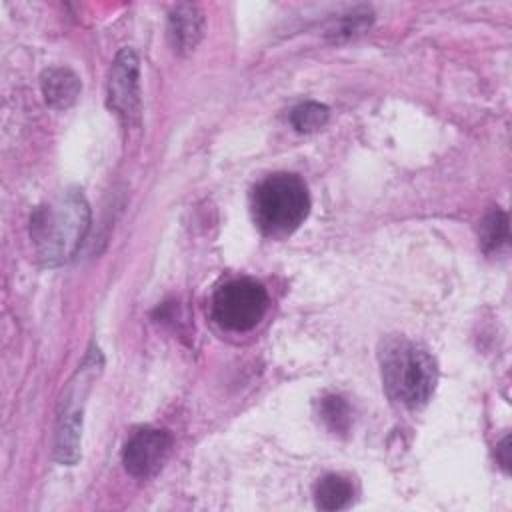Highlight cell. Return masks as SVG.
<instances>
[{"label":"cell","instance_id":"52a82bcc","mask_svg":"<svg viewBox=\"0 0 512 512\" xmlns=\"http://www.w3.org/2000/svg\"><path fill=\"white\" fill-rule=\"evenodd\" d=\"M172 448V436L160 428H140L124 446L122 462L130 476L150 478L166 462Z\"/></svg>","mask_w":512,"mask_h":512},{"label":"cell","instance_id":"9a60e30c","mask_svg":"<svg viewBox=\"0 0 512 512\" xmlns=\"http://www.w3.org/2000/svg\"><path fill=\"white\" fill-rule=\"evenodd\" d=\"M498 460L506 470L510 468V436H504V440L498 444Z\"/></svg>","mask_w":512,"mask_h":512},{"label":"cell","instance_id":"30bf717a","mask_svg":"<svg viewBox=\"0 0 512 512\" xmlns=\"http://www.w3.org/2000/svg\"><path fill=\"white\" fill-rule=\"evenodd\" d=\"M354 488L350 480L338 474H326L314 488V500L320 510H344L352 504Z\"/></svg>","mask_w":512,"mask_h":512},{"label":"cell","instance_id":"5bb4252c","mask_svg":"<svg viewBox=\"0 0 512 512\" xmlns=\"http://www.w3.org/2000/svg\"><path fill=\"white\" fill-rule=\"evenodd\" d=\"M372 22V10L366 8V6H360V8H354L352 12L344 14L338 24L330 30V36L334 40H342V38H350V36H356L360 32H364Z\"/></svg>","mask_w":512,"mask_h":512},{"label":"cell","instance_id":"8992f818","mask_svg":"<svg viewBox=\"0 0 512 512\" xmlns=\"http://www.w3.org/2000/svg\"><path fill=\"white\" fill-rule=\"evenodd\" d=\"M108 106L126 126L140 122V60L130 48H122L110 68Z\"/></svg>","mask_w":512,"mask_h":512},{"label":"cell","instance_id":"4fadbf2b","mask_svg":"<svg viewBox=\"0 0 512 512\" xmlns=\"http://www.w3.org/2000/svg\"><path fill=\"white\" fill-rule=\"evenodd\" d=\"M320 416L332 432H348L350 428V408L340 396H326L320 402Z\"/></svg>","mask_w":512,"mask_h":512},{"label":"cell","instance_id":"277c9868","mask_svg":"<svg viewBox=\"0 0 512 512\" xmlns=\"http://www.w3.org/2000/svg\"><path fill=\"white\" fill-rule=\"evenodd\" d=\"M102 368V354L98 348H90L76 376L68 384L62 398V412L58 414L56 436H54V458L60 464L72 466L80 458V438H82V408L78 400H84L90 382L98 376Z\"/></svg>","mask_w":512,"mask_h":512},{"label":"cell","instance_id":"7a4b0ae2","mask_svg":"<svg viewBox=\"0 0 512 512\" xmlns=\"http://www.w3.org/2000/svg\"><path fill=\"white\" fill-rule=\"evenodd\" d=\"M380 368L386 394L406 408L424 406L438 382L434 356L406 338H392L384 344Z\"/></svg>","mask_w":512,"mask_h":512},{"label":"cell","instance_id":"3957f363","mask_svg":"<svg viewBox=\"0 0 512 512\" xmlns=\"http://www.w3.org/2000/svg\"><path fill=\"white\" fill-rule=\"evenodd\" d=\"M308 212V188L296 174H272L254 188V222L260 232L270 238H282L292 234L306 220Z\"/></svg>","mask_w":512,"mask_h":512},{"label":"cell","instance_id":"6da1fadb","mask_svg":"<svg viewBox=\"0 0 512 512\" xmlns=\"http://www.w3.org/2000/svg\"><path fill=\"white\" fill-rule=\"evenodd\" d=\"M90 228V204L86 196L68 188L34 208L30 238L44 266H62L74 258Z\"/></svg>","mask_w":512,"mask_h":512},{"label":"cell","instance_id":"5b68a950","mask_svg":"<svg viewBox=\"0 0 512 512\" xmlns=\"http://www.w3.org/2000/svg\"><path fill=\"white\" fill-rule=\"evenodd\" d=\"M268 308L266 288L252 278H236L220 286L212 298L214 320L234 332L254 328Z\"/></svg>","mask_w":512,"mask_h":512},{"label":"cell","instance_id":"9c48e42d","mask_svg":"<svg viewBox=\"0 0 512 512\" xmlns=\"http://www.w3.org/2000/svg\"><path fill=\"white\" fill-rule=\"evenodd\" d=\"M40 88H42L44 102L50 108L62 110L76 102V98L80 96V90H82V82L70 68L54 66V68L44 70V74L40 78Z\"/></svg>","mask_w":512,"mask_h":512},{"label":"cell","instance_id":"7c38bea8","mask_svg":"<svg viewBox=\"0 0 512 512\" xmlns=\"http://www.w3.org/2000/svg\"><path fill=\"white\" fill-rule=\"evenodd\" d=\"M508 240V216L502 210H492L480 222V244L486 252L500 248Z\"/></svg>","mask_w":512,"mask_h":512},{"label":"cell","instance_id":"8fae6325","mask_svg":"<svg viewBox=\"0 0 512 512\" xmlns=\"http://www.w3.org/2000/svg\"><path fill=\"white\" fill-rule=\"evenodd\" d=\"M326 120H328V106L314 102V100L302 102V104L294 106L290 112V124L298 132H314V130L322 128L326 124Z\"/></svg>","mask_w":512,"mask_h":512},{"label":"cell","instance_id":"ba28073f","mask_svg":"<svg viewBox=\"0 0 512 512\" xmlns=\"http://www.w3.org/2000/svg\"><path fill=\"white\" fill-rule=\"evenodd\" d=\"M204 30V14L196 4L182 2L168 12V38L178 54H188L196 48Z\"/></svg>","mask_w":512,"mask_h":512}]
</instances>
